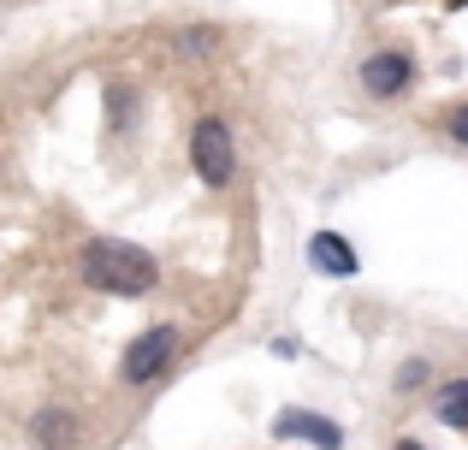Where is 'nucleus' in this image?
<instances>
[{
  "label": "nucleus",
  "instance_id": "obj_15",
  "mask_svg": "<svg viewBox=\"0 0 468 450\" xmlns=\"http://www.w3.org/2000/svg\"><path fill=\"white\" fill-rule=\"evenodd\" d=\"M445 6H451V12H463V6H468V0H445Z\"/></svg>",
  "mask_w": 468,
  "mask_h": 450
},
{
  "label": "nucleus",
  "instance_id": "obj_2",
  "mask_svg": "<svg viewBox=\"0 0 468 450\" xmlns=\"http://www.w3.org/2000/svg\"><path fill=\"white\" fill-rule=\"evenodd\" d=\"M178 350H184V326H178V320H154V326H143V332L125 344V356H119V385L143 392V385L166 380V373L178 368Z\"/></svg>",
  "mask_w": 468,
  "mask_h": 450
},
{
  "label": "nucleus",
  "instance_id": "obj_6",
  "mask_svg": "<svg viewBox=\"0 0 468 450\" xmlns=\"http://www.w3.org/2000/svg\"><path fill=\"white\" fill-rule=\"evenodd\" d=\"M309 267L320 278H356L362 273V255H356V243L344 237V231H314L309 237Z\"/></svg>",
  "mask_w": 468,
  "mask_h": 450
},
{
  "label": "nucleus",
  "instance_id": "obj_11",
  "mask_svg": "<svg viewBox=\"0 0 468 450\" xmlns=\"http://www.w3.org/2000/svg\"><path fill=\"white\" fill-rule=\"evenodd\" d=\"M439 137H445L451 149L468 154V101H451L445 113H439Z\"/></svg>",
  "mask_w": 468,
  "mask_h": 450
},
{
  "label": "nucleus",
  "instance_id": "obj_16",
  "mask_svg": "<svg viewBox=\"0 0 468 450\" xmlns=\"http://www.w3.org/2000/svg\"><path fill=\"white\" fill-rule=\"evenodd\" d=\"M374 6H391V0H374Z\"/></svg>",
  "mask_w": 468,
  "mask_h": 450
},
{
  "label": "nucleus",
  "instance_id": "obj_14",
  "mask_svg": "<svg viewBox=\"0 0 468 450\" xmlns=\"http://www.w3.org/2000/svg\"><path fill=\"white\" fill-rule=\"evenodd\" d=\"M391 450H427V445H421V439H398Z\"/></svg>",
  "mask_w": 468,
  "mask_h": 450
},
{
  "label": "nucleus",
  "instance_id": "obj_9",
  "mask_svg": "<svg viewBox=\"0 0 468 450\" xmlns=\"http://www.w3.org/2000/svg\"><path fill=\"white\" fill-rule=\"evenodd\" d=\"M433 421L451 433H468V380H445L433 392Z\"/></svg>",
  "mask_w": 468,
  "mask_h": 450
},
{
  "label": "nucleus",
  "instance_id": "obj_7",
  "mask_svg": "<svg viewBox=\"0 0 468 450\" xmlns=\"http://www.w3.org/2000/svg\"><path fill=\"white\" fill-rule=\"evenodd\" d=\"M101 107H107V131H113V137H131V131H137V119H143V83L107 78L101 83Z\"/></svg>",
  "mask_w": 468,
  "mask_h": 450
},
{
  "label": "nucleus",
  "instance_id": "obj_12",
  "mask_svg": "<svg viewBox=\"0 0 468 450\" xmlns=\"http://www.w3.org/2000/svg\"><path fill=\"white\" fill-rule=\"evenodd\" d=\"M219 42L214 24H196V30H178V54H207V47Z\"/></svg>",
  "mask_w": 468,
  "mask_h": 450
},
{
  "label": "nucleus",
  "instance_id": "obj_4",
  "mask_svg": "<svg viewBox=\"0 0 468 450\" xmlns=\"http://www.w3.org/2000/svg\"><path fill=\"white\" fill-rule=\"evenodd\" d=\"M356 83H362V95L367 101H403V95L421 83V66H415V54L410 47H398V42H386V47H374V54L356 66Z\"/></svg>",
  "mask_w": 468,
  "mask_h": 450
},
{
  "label": "nucleus",
  "instance_id": "obj_5",
  "mask_svg": "<svg viewBox=\"0 0 468 450\" xmlns=\"http://www.w3.org/2000/svg\"><path fill=\"white\" fill-rule=\"evenodd\" d=\"M267 433L285 445H314V450H344V427L332 415H314V409H279L267 421Z\"/></svg>",
  "mask_w": 468,
  "mask_h": 450
},
{
  "label": "nucleus",
  "instance_id": "obj_1",
  "mask_svg": "<svg viewBox=\"0 0 468 450\" xmlns=\"http://www.w3.org/2000/svg\"><path fill=\"white\" fill-rule=\"evenodd\" d=\"M78 278L90 290H101V297L137 302V297H154L160 290V261L131 237H90L78 249Z\"/></svg>",
  "mask_w": 468,
  "mask_h": 450
},
{
  "label": "nucleus",
  "instance_id": "obj_10",
  "mask_svg": "<svg viewBox=\"0 0 468 450\" xmlns=\"http://www.w3.org/2000/svg\"><path fill=\"white\" fill-rule=\"evenodd\" d=\"M433 368H439L433 356H403L398 373H391V392H398V397H421L427 385H433Z\"/></svg>",
  "mask_w": 468,
  "mask_h": 450
},
{
  "label": "nucleus",
  "instance_id": "obj_13",
  "mask_svg": "<svg viewBox=\"0 0 468 450\" xmlns=\"http://www.w3.org/2000/svg\"><path fill=\"white\" fill-rule=\"evenodd\" d=\"M267 350H273L279 361H297V338H273V344H267Z\"/></svg>",
  "mask_w": 468,
  "mask_h": 450
},
{
  "label": "nucleus",
  "instance_id": "obj_8",
  "mask_svg": "<svg viewBox=\"0 0 468 450\" xmlns=\"http://www.w3.org/2000/svg\"><path fill=\"white\" fill-rule=\"evenodd\" d=\"M78 433H83V421L59 403H48V409L30 415V445L36 450H78Z\"/></svg>",
  "mask_w": 468,
  "mask_h": 450
},
{
  "label": "nucleus",
  "instance_id": "obj_3",
  "mask_svg": "<svg viewBox=\"0 0 468 450\" xmlns=\"http://www.w3.org/2000/svg\"><path fill=\"white\" fill-rule=\"evenodd\" d=\"M184 149H190V173L202 178V190H231L238 184V131H231L219 113L196 119L190 137H184Z\"/></svg>",
  "mask_w": 468,
  "mask_h": 450
}]
</instances>
